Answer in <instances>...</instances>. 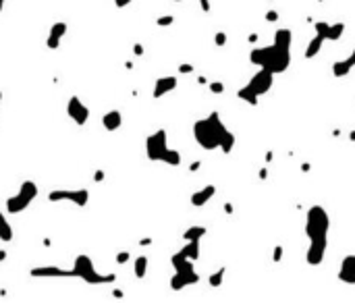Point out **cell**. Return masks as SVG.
Segmentation results:
<instances>
[{
	"instance_id": "12",
	"label": "cell",
	"mask_w": 355,
	"mask_h": 303,
	"mask_svg": "<svg viewBox=\"0 0 355 303\" xmlns=\"http://www.w3.org/2000/svg\"><path fill=\"white\" fill-rule=\"evenodd\" d=\"M195 283H199V276H197L195 270H189V272H175L173 278H171V286H173L175 291H181V289H185V286L195 285Z\"/></svg>"
},
{
	"instance_id": "33",
	"label": "cell",
	"mask_w": 355,
	"mask_h": 303,
	"mask_svg": "<svg viewBox=\"0 0 355 303\" xmlns=\"http://www.w3.org/2000/svg\"><path fill=\"white\" fill-rule=\"evenodd\" d=\"M310 168H312L310 164H302V170H303V173H307V170H310Z\"/></svg>"
},
{
	"instance_id": "13",
	"label": "cell",
	"mask_w": 355,
	"mask_h": 303,
	"mask_svg": "<svg viewBox=\"0 0 355 303\" xmlns=\"http://www.w3.org/2000/svg\"><path fill=\"white\" fill-rule=\"evenodd\" d=\"M355 67V48L351 50V54L347 58H341V60H335L333 65V75L335 77H347Z\"/></svg>"
},
{
	"instance_id": "4",
	"label": "cell",
	"mask_w": 355,
	"mask_h": 303,
	"mask_svg": "<svg viewBox=\"0 0 355 303\" xmlns=\"http://www.w3.org/2000/svg\"><path fill=\"white\" fill-rule=\"evenodd\" d=\"M32 276H77V278H83L86 283L89 285H108L114 281L112 274H100L96 272L94 264L88 255H79V258L75 260V266L71 270H63V268H56V266H50V268H34L32 270Z\"/></svg>"
},
{
	"instance_id": "35",
	"label": "cell",
	"mask_w": 355,
	"mask_h": 303,
	"mask_svg": "<svg viewBox=\"0 0 355 303\" xmlns=\"http://www.w3.org/2000/svg\"><path fill=\"white\" fill-rule=\"evenodd\" d=\"M2 6H4V0H0V11H2Z\"/></svg>"
},
{
	"instance_id": "10",
	"label": "cell",
	"mask_w": 355,
	"mask_h": 303,
	"mask_svg": "<svg viewBox=\"0 0 355 303\" xmlns=\"http://www.w3.org/2000/svg\"><path fill=\"white\" fill-rule=\"evenodd\" d=\"M67 114L71 116V119L77 123V125H86L88 119H89V110H88V106L83 104L77 96H73L71 100H69V104H67Z\"/></svg>"
},
{
	"instance_id": "14",
	"label": "cell",
	"mask_w": 355,
	"mask_h": 303,
	"mask_svg": "<svg viewBox=\"0 0 355 303\" xmlns=\"http://www.w3.org/2000/svg\"><path fill=\"white\" fill-rule=\"evenodd\" d=\"M214 193H216V185H206V187H202L199 191H195L194 196H191V204H194L195 208H202L214 197Z\"/></svg>"
},
{
	"instance_id": "26",
	"label": "cell",
	"mask_w": 355,
	"mask_h": 303,
	"mask_svg": "<svg viewBox=\"0 0 355 303\" xmlns=\"http://www.w3.org/2000/svg\"><path fill=\"white\" fill-rule=\"evenodd\" d=\"M266 21L268 23H276V21H279V13H276V11H268L266 13Z\"/></svg>"
},
{
	"instance_id": "3",
	"label": "cell",
	"mask_w": 355,
	"mask_h": 303,
	"mask_svg": "<svg viewBox=\"0 0 355 303\" xmlns=\"http://www.w3.org/2000/svg\"><path fill=\"white\" fill-rule=\"evenodd\" d=\"M194 135L204 150H222L225 154L233 152L235 142H237L235 133L227 129V125L222 123L218 112H210L204 119L195 121Z\"/></svg>"
},
{
	"instance_id": "9",
	"label": "cell",
	"mask_w": 355,
	"mask_h": 303,
	"mask_svg": "<svg viewBox=\"0 0 355 303\" xmlns=\"http://www.w3.org/2000/svg\"><path fill=\"white\" fill-rule=\"evenodd\" d=\"M88 189H77V191H52L48 199L50 201H71L75 206H86L88 204Z\"/></svg>"
},
{
	"instance_id": "19",
	"label": "cell",
	"mask_w": 355,
	"mask_h": 303,
	"mask_svg": "<svg viewBox=\"0 0 355 303\" xmlns=\"http://www.w3.org/2000/svg\"><path fill=\"white\" fill-rule=\"evenodd\" d=\"M206 232H208L206 227H191V229H187L183 232V239L185 241H199L206 235Z\"/></svg>"
},
{
	"instance_id": "22",
	"label": "cell",
	"mask_w": 355,
	"mask_h": 303,
	"mask_svg": "<svg viewBox=\"0 0 355 303\" xmlns=\"http://www.w3.org/2000/svg\"><path fill=\"white\" fill-rule=\"evenodd\" d=\"M225 272H227L225 268H218V270H216L214 274H212L210 278H208V283H210V286H214V289H216V286H220V285H222V281H225Z\"/></svg>"
},
{
	"instance_id": "18",
	"label": "cell",
	"mask_w": 355,
	"mask_h": 303,
	"mask_svg": "<svg viewBox=\"0 0 355 303\" xmlns=\"http://www.w3.org/2000/svg\"><path fill=\"white\" fill-rule=\"evenodd\" d=\"M121 121H123V116H121V112H119V110H110V112H106V114H104V119H102L104 127H106L108 131L119 129V127H121Z\"/></svg>"
},
{
	"instance_id": "11",
	"label": "cell",
	"mask_w": 355,
	"mask_h": 303,
	"mask_svg": "<svg viewBox=\"0 0 355 303\" xmlns=\"http://www.w3.org/2000/svg\"><path fill=\"white\" fill-rule=\"evenodd\" d=\"M338 281L345 285H355V253L343 258V264L338 268Z\"/></svg>"
},
{
	"instance_id": "31",
	"label": "cell",
	"mask_w": 355,
	"mask_h": 303,
	"mask_svg": "<svg viewBox=\"0 0 355 303\" xmlns=\"http://www.w3.org/2000/svg\"><path fill=\"white\" fill-rule=\"evenodd\" d=\"M266 175H268L266 168H262V170H260V178H266Z\"/></svg>"
},
{
	"instance_id": "23",
	"label": "cell",
	"mask_w": 355,
	"mask_h": 303,
	"mask_svg": "<svg viewBox=\"0 0 355 303\" xmlns=\"http://www.w3.org/2000/svg\"><path fill=\"white\" fill-rule=\"evenodd\" d=\"M208 88H210L212 94H222V91H225V83H220V81H212L210 85H208Z\"/></svg>"
},
{
	"instance_id": "16",
	"label": "cell",
	"mask_w": 355,
	"mask_h": 303,
	"mask_svg": "<svg viewBox=\"0 0 355 303\" xmlns=\"http://www.w3.org/2000/svg\"><path fill=\"white\" fill-rule=\"evenodd\" d=\"M67 34V23H54L50 27V36H48V46L50 48H58L63 36Z\"/></svg>"
},
{
	"instance_id": "21",
	"label": "cell",
	"mask_w": 355,
	"mask_h": 303,
	"mask_svg": "<svg viewBox=\"0 0 355 303\" xmlns=\"http://www.w3.org/2000/svg\"><path fill=\"white\" fill-rule=\"evenodd\" d=\"M148 258L145 255H142V258H137L135 262H133V270H135V274H137V278H143L145 276V270H148Z\"/></svg>"
},
{
	"instance_id": "25",
	"label": "cell",
	"mask_w": 355,
	"mask_h": 303,
	"mask_svg": "<svg viewBox=\"0 0 355 303\" xmlns=\"http://www.w3.org/2000/svg\"><path fill=\"white\" fill-rule=\"evenodd\" d=\"M283 251H284L283 245H276L274 251H272V260H274V262H281V260H283Z\"/></svg>"
},
{
	"instance_id": "30",
	"label": "cell",
	"mask_w": 355,
	"mask_h": 303,
	"mask_svg": "<svg viewBox=\"0 0 355 303\" xmlns=\"http://www.w3.org/2000/svg\"><path fill=\"white\" fill-rule=\"evenodd\" d=\"M127 258H129V253H127V251H123V253H119V258H117V260H119V264H125V262H127Z\"/></svg>"
},
{
	"instance_id": "34",
	"label": "cell",
	"mask_w": 355,
	"mask_h": 303,
	"mask_svg": "<svg viewBox=\"0 0 355 303\" xmlns=\"http://www.w3.org/2000/svg\"><path fill=\"white\" fill-rule=\"evenodd\" d=\"M349 137H351V139H353V142H355V131H351V133H349Z\"/></svg>"
},
{
	"instance_id": "24",
	"label": "cell",
	"mask_w": 355,
	"mask_h": 303,
	"mask_svg": "<svg viewBox=\"0 0 355 303\" xmlns=\"http://www.w3.org/2000/svg\"><path fill=\"white\" fill-rule=\"evenodd\" d=\"M214 42H216V46H225L227 44V34L225 32H218L214 36Z\"/></svg>"
},
{
	"instance_id": "8",
	"label": "cell",
	"mask_w": 355,
	"mask_h": 303,
	"mask_svg": "<svg viewBox=\"0 0 355 303\" xmlns=\"http://www.w3.org/2000/svg\"><path fill=\"white\" fill-rule=\"evenodd\" d=\"M314 29H316V34H320L324 37V42H337L345 34V23H333L330 25L326 21H318Z\"/></svg>"
},
{
	"instance_id": "28",
	"label": "cell",
	"mask_w": 355,
	"mask_h": 303,
	"mask_svg": "<svg viewBox=\"0 0 355 303\" xmlns=\"http://www.w3.org/2000/svg\"><path fill=\"white\" fill-rule=\"evenodd\" d=\"M199 4H202L204 13H210V0H199Z\"/></svg>"
},
{
	"instance_id": "15",
	"label": "cell",
	"mask_w": 355,
	"mask_h": 303,
	"mask_svg": "<svg viewBox=\"0 0 355 303\" xmlns=\"http://www.w3.org/2000/svg\"><path fill=\"white\" fill-rule=\"evenodd\" d=\"M177 83H179L177 77H160L156 85H154V98H162L168 91H173L177 88Z\"/></svg>"
},
{
	"instance_id": "1",
	"label": "cell",
	"mask_w": 355,
	"mask_h": 303,
	"mask_svg": "<svg viewBox=\"0 0 355 303\" xmlns=\"http://www.w3.org/2000/svg\"><path fill=\"white\" fill-rule=\"evenodd\" d=\"M291 42H293L291 29L279 27L274 32V42L270 46H264V48H253L249 52V60L260 69L281 75L291 65Z\"/></svg>"
},
{
	"instance_id": "36",
	"label": "cell",
	"mask_w": 355,
	"mask_h": 303,
	"mask_svg": "<svg viewBox=\"0 0 355 303\" xmlns=\"http://www.w3.org/2000/svg\"><path fill=\"white\" fill-rule=\"evenodd\" d=\"M0 100H2V94H0Z\"/></svg>"
},
{
	"instance_id": "27",
	"label": "cell",
	"mask_w": 355,
	"mask_h": 303,
	"mask_svg": "<svg viewBox=\"0 0 355 303\" xmlns=\"http://www.w3.org/2000/svg\"><path fill=\"white\" fill-rule=\"evenodd\" d=\"M173 21H175V17H171V15H168V17H160L158 19V25H171Z\"/></svg>"
},
{
	"instance_id": "29",
	"label": "cell",
	"mask_w": 355,
	"mask_h": 303,
	"mask_svg": "<svg viewBox=\"0 0 355 303\" xmlns=\"http://www.w3.org/2000/svg\"><path fill=\"white\" fill-rule=\"evenodd\" d=\"M191 71H194V67L191 65H181L179 67V73H191Z\"/></svg>"
},
{
	"instance_id": "5",
	"label": "cell",
	"mask_w": 355,
	"mask_h": 303,
	"mask_svg": "<svg viewBox=\"0 0 355 303\" xmlns=\"http://www.w3.org/2000/svg\"><path fill=\"white\" fill-rule=\"evenodd\" d=\"M145 147H148L150 160L166 162V164H173V166L181 164V154L173 150V147H168V137L164 129H158L156 133H152L148 137V142H145Z\"/></svg>"
},
{
	"instance_id": "32",
	"label": "cell",
	"mask_w": 355,
	"mask_h": 303,
	"mask_svg": "<svg viewBox=\"0 0 355 303\" xmlns=\"http://www.w3.org/2000/svg\"><path fill=\"white\" fill-rule=\"evenodd\" d=\"M4 258H6V251H4V250H0V262H2Z\"/></svg>"
},
{
	"instance_id": "7",
	"label": "cell",
	"mask_w": 355,
	"mask_h": 303,
	"mask_svg": "<svg viewBox=\"0 0 355 303\" xmlns=\"http://www.w3.org/2000/svg\"><path fill=\"white\" fill-rule=\"evenodd\" d=\"M36 197H37V185L34 181H23L19 191L6 199V210H9L11 214H19L32 204Z\"/></svg>"
},
{
	"instance_id": "2",
	"label": "cell",
	"mask_w": 355,
	"mask_h": 303,
	"mask_svg": "<svg viewBox=\"0 0 355 303\" xmlns=\"http://www.w3.org/2000/svg\"><path fill=\"white\" fill-rule=\"evenodd\" d=\"M328 231H330V216L322 206H312L307 210L305 218V235L310 239V247L305 251V262L310 266H320L326 255L328 247Z\"/></svg>"
},
{
	"instance_id": "17",
	"label": "cell",
	"mask_w": 355,
	"mask_h": 303,
	"mask_svg": "<svg viewBox=\"0 0 355 303\" xmlns=\"http://www.w3.org/2000/svg\"><path fill=\"white\" fill-rule=\"evenodd\" d=\"M322 44H324V37L320 36V34H316L312 40H310V44H307V48H305V52H303V56L310 60V58H314V56H318L320 54V50H322Z\"/></svg>"
},
{
	"instance_id": "20",
	"label": "cell",
	"mask_w": 355,
	"mask_h": 303,
	"mask_svg": "<svg viewBox=\"0 0 355 303\" xmlns=\"http://www.w3.org/2000/svg\"><path fill=\"white\" fill-rule=\"evenodd\" d=\"M0 239H2V241H11L13 239V229H11L9 220L4 218L2 212H0Z\"/></svg>"
},
{
	"instance_id": "6",
	"label": "cell",
	"mask_w": 355,
	"mask_h": 303,
	"mask_svg": "<svg viewBox=\"0 0 355 303\" xmlns=\"http://www.w3.org/2000/svg\"><path fill=\"white\" fill-rule=\"evenodd\" d=\"M272 85H274V73L266 71V69H260V71L249 79V83L243 85V88L237 91V96H239V100L248 102L249 106H256L258 100L272 89Z\"/></svg>"
}]
</instances>
